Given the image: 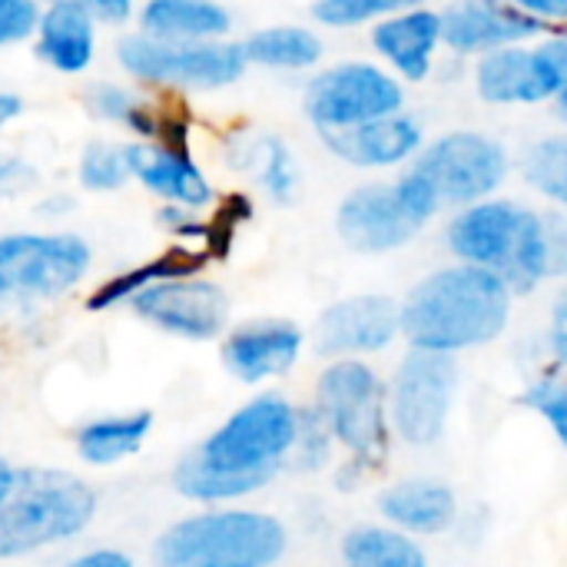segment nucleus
Instances as JSON below:
<instances>
[{"instance_id": "40", "label": "nucleus", "mask_w": 567, "mask_h": 567, "mask_svg": "<svg viewBox=\"0 0 567 567\" xmlns=\"http://www.w3.org/2000/svg\"><path fill=\"white\" fill-rule=\"evenodd\" d=\"M551 352L555 359L567 369V286L561 289L558 302H555V316H551V332H548Z\"/></svg>"}, {"instance_id": "9", "label": "nucleus", "mask_w": 567, "mask_h": 567, "mask_svg": "<svg viewBox=\"0 0 567 567\" xmlns=\"http://www.w3.org/2000/svg\"><path fill=\"white\" fill-rule=\"evenodd\" d=\"M120 66L156 86H183V90H219L243 76L246 53L243 43H173V40H153L146 33L126 37L116 50Z\"/></svg>"}, {"instance_id": "32", "label": "nucleus", "mask_w": 567, "mask_h": 567, "mask_svg": "<svg viewBox=\"0 0 567 567\" xmlns=\"http://www.w3.org/2000/svg\"><path fill=\"white\" fill-rule=\"evenodd\" d=\"M332 432L326 425V419L319 415V409H299V432H296V445L289 455V465L302 468V472H316L329 462L332 455Z\"/></svg>"}, {"instance_id": "29", "label": "nucleus", "mask_w": 567, "mask_h": 567, "mask_svg": "<svg viewBox=\"0 0 567 567\" xmlns=\"http://www.w3.org/2000/svg\"><path fill=\"white\" fill-rule=\"evenodd\" d=\"M525 183L545 199L567 209V143L565 136H545L522 153Z\"/></svg>"}, {"instance_id": "31", "label": "nucleus", "mask_w": 567, "mask_h": 567, "mask_svg": "<svg viewBox=\"0 0 567 567\" xmlns=\"http://www.w3.org/2000/svg\"><path fill=\"white\" fill-rule=\"evenodd\" d=\"M80 186L90 193H110L120 189L130 179V163H126V146L113 143H90L80 156L76 166Z\"/></svg>"}, {"instance_id": "23", "label": "nucleus", "mask_w": 567, "mask_h": 567, "mask_svg": "<svg viewBox=\"0 0 567 567\" xmlns=\"http://www.w3.org/2000/svg\"><path fill=\"white\" fill-rule=\"evenodd\" d=\"M143 33L173 43H206L229 33L233 17L216 0H146L140 13Z\"/></svg>"}, {"instance_id": "25", "label": "nucleus", "mask_w": 567, "mask_h": 567, "mask_svg": "<svg viewBox=\"0 0 567 567\" xmlns=\"http://www.w3.org/2000/svg\"><path fill=\"white\" fill-rule=\"evenodd\" d=\"M150 432H153V415L143 409L100 415L76 429V455L93 468H106L136 455L150 439Z\"/></svg>"}, {"instance_id": "42", "label": "nucleus", "mask_w": 567, "mask_h": 567, "mask_svg": "<svg viewBox=\"0 0 567 567\" xmlns=\"http://www.w3.org/2000/svg\"><path fill=\"white\" fill-rule=\"evenodd\" d=\"M551 43H555V53H558V63H561V86H558V93H555V110H558V116L567 123V37H551Z\"/></svg>"}, {"instance_id": "18", "label": "nucleus", "mask_w": 567, "mask_h": 567, "mask_svg": "<svg viewBox=\"0 0 567 567\" xmlns=\"http://www.w3.org/2000/svg\"><path fill=\"white\" fill-rule=\"evenodd\" d=\"M332 156H339L349 166L359 169H392L415 163V156L425 146V130L412 113H392L352 130L322 133Z\"/></svg>"}, {"instance_id": "39", "label": "nucleus", "mask_w": 567, "mask_h": 567, "mask_svg": "<svg viewBox=\"0 0 567 567\" xmlns=\"http://www.w3.org/2000/svg\"><path fill=\"white\" fill-rule=\"evenodd\" d=\"M518 10H525L532 20L542 27H565L567 23V0H512Z\"/></svg>"}, {"instance_id": "24", "label": "nucleus", "mask_w": 567, "mask_h": 567, "mask_svg": "<svg viewBox=\"0 0 567 567\" xmlns=\"http://www.w3.org/2000/svg\"><path fill=\"white\" fill-rule=\"evenodd\" d=\"M209 262V256L203 249H189V246H176L143 266H133V269H123L116 276H110L90 299H86V309L90 312H103V309H113V306H123V302H133L140 292H146L150 286L156 282H166V279H186V276H199L203 266Z\"/></svg>"}, {"instance_id": "27", "label": "nucleus", "mask_w": 567, "mask_h": 567, "mask_svg": "<svg viewBox=\"0 0 567 567\" xmlns=\"http://www.w3.org/2000/svg\"><path fill=\"white\" fill-rule=\"evenodd\" d=\"M346 567H429L425 551L402 532L382 525L352 528L342 542Z\"/></svg>"}, {"instance_id": "13", "label": "nucleus", "mask_w": 567, "mask_h": 567, "mask_svg": "<svg viewBox=\"0 0 567 567\" xmlns=\"http://www.w3.org/2000/svg\"><path fill=\"white\" fill-rule=\"evenodd\" d=\"M130 309L153 329L186 339V342H209L223 336L229 322V299L226 292L199 276L166 279L140 292Z\"/></svg>"}, {"instance_id": "8", "label": "nucleus", "mask_w": 567, "mask_h": 567, "mask_svg": "<svg viewBox=\"0 0 567 567\" xmlns=\"http://www.w3.org/2000/svg\"><path fill=\"white\" fill-rule=\"evenodd\" d=\"M302 110L319 133H339L402 113L405 86L392 70L379 63L349 60L309 80L302 93Z\"/></svg>"}, {"instance_id": "17", "label": "nucleus", "mask_w": 567, "mask_h": 567, "mask_svg": "<svg viewBox=\"0 0 567 567\" xmlns=\"http://www.w3.org/2000/svg\"><path fill=\"white\" fill-rule=\"evenodd\" d=\"M372 47L389 63V70L405 83H425L445 50L442 43V10L412 7L385 17L372 27Z\"/></svg>"}, {"instance_id": "7", "label": "nucleus", "mask_w": 567, "mask_h": 567, "mask_svg": "<svg viewBox=\"0 0 567 567\" xmlns=\"http://www.w3.org/2000/svg\"><path fill=\"white\" fill-rule=\"evenodd\" d=\"M90 269V246L73 233L0 236V316L70 292Z\"/></svg>"}, {"instance_id": "44", "label": "nucleus", "mask_w": 567, "mask_h": 567, "mask_svg": "<svg viewBox=\"0 0 567 567\" xmlns=\"http://www.w3.org/2000/svg\"><path fill=\"white\" fill-rule=\"evenodd\" d=\"M17 475H20V468H13V465L0 455V505L13 495V488H17Z\"/></svg>"}, {"instance_id": "30", "label": "nucleus", "mask_w": 567, "mask_h": 567, "mask_svg": "<svg viewBox=\"0 0 567 567\" xmlns=\"http://www.w3.org/2000/svg\"><path fill=\"white\" fill-rule=\"evenodd\" d=\"M412 7H425V0H316L312 17L322 27L349 30V27H362L372 20L395 17V13L412 10Z\"/></svg>"}, {"instance_id": "16", "label": "nucleus", "mask_w": 567, "mask_h": 567, "mask_svg": "<svg viewBox=\"0 0 567 567\" xmlns=\"http://www.w3.org/2000/svg\"><path fill=\"white\" fill-rule=\"evenodd\" d=\"M402 332V312L385 296H355L329 306L316 329V346L329 359L372 355L395 342Z\"/></svg>"}, {"instance_id": "26", "label": "nucleus", "mask_w": 567, "mask_h": 567, "mask_svg": "<svg viewBox=\"0 0 567 567\" xmlns=\"http://www.w3.org/2000/svg\"><path fill=\"white\" fill-rule=\"evenodd\" d=\"M243 53L249 63L272 66V70H309L322 60V40L309 27L282 23V27H266L256 30L246 43Z\"/></svg>"}, {"instance_id": "43", "label": "nucleus", "mask_w": 567, "mask_h": 567, "mask_svg": "<svg viewBox=\"0 0 567 567\" xmlns=\"http://www.w3.org/2000/svg\"><path fill=\"white\" fill-rule=\"evenodd\" d=\"M23 113V100L17 96V93H10V90H0V130L10 123V120H17Z\"/></svg>"}, {"instance_id": "21", "label": "nucleus", "mask_w": 567, "mask_h": 567, "mask_svg": "<svg viewBox=\"0 0 567 567\" xmlns=\"http://www.w3.org/2000/svg\"><path fill=\"white\" fill-rule=\"evenodd\" d=\"M37 53L60 73H83L93 63V17L70 3H50L37 20Z\"/></svg>"}, {"instance_id": "11", "label": "nucleus", "mask_w": 567, "mask_h": 567, "mask_svg": "<svg viewBox=\"0 0 567 567\" xmlns=\"http://www.w3.org/2000/svg\"><path fill=\"white\" fill-rule=\"evenodd\" d=\"M455 395V362L442 352H409L395 372L389 419L409 445H435L445 432Z\"/></svg>"}, {"instance_id": "4", "label": "nucleus", "mask_w": 567, "mask_h": 567, "mask_svg": "<svg viewBox=\"0 0 567 567\" xmlns=\"http://www.w3.org/2000/svg\"><path fill=\"white\" fill-rule=\"evenodd\" d=\"M289 548L279 518L219 505L169 525L156 548V567H276Z\"/></svg>"}, {"instance_id": "35", "label": "nucleus", "mask_w": 567, "mask_h": 567, "mask_svg": "<svg viewBox=\"0 0 567 567\" xmlns=\"http://www.w3.org/2000/svg\"><path fill=\"white\" fill-rule=\"evenodd\" d=\"M37 0H0V47L20 43L37 30Z\"/></svg>"}, {"instance_id": "19", "label": "nucleus", "mask_w": 567, "mask_h": 567, "mask_svg": "<svg viewBox=\"0 0 567 567\" xmlns=\"http://www.w3.org/2000/svg\"><path fill=\"white\" fill-rule=\"evenodd\" d=\"M299 352H302V329L286 319L246 322L233 329L223 342L226 369L246 385L289 372L299 362Z\"/></svg>"}, {"instance_id": "3", "label": "nucleus", "mask_w": 567, "mask_h": 567, "mask_svg": "<svg viewBox=\"0 0 567 567\" xmlns=\"http://www.w3.org/2000/svg\"><path fill=\"white\" fill-rule=\"evenodd\" d=\"M402 312V336L422 352H462L498 339L512 316V289L488 269L449 266L422 279Z\"/></svg>"}, {"instance_id": "10", "label": "nucleus", "mask_w": 567, "mask_h": 567, "mask_svg": "<svg viewBox=\"0 0 567 567\" xmlns=\"http://www.w3.org/2000/svg\"><path fill=\"white\" fill-rule=\"evenodd\" d=\"M412 166L435 183L442 206H472L492 199V193L508 179L512 156L502 140L482 130H452L425 143Z\"/></svg>"}, {"instance_id": "22", "label": "nucleus", "mask_w": 567, "mask_h": 567, "mask_svg": "<svg viewBox=\"0 0 567 567\" xmlns=\"http://www.w3.org/2000/svg\"><path fill=\"white\" fill-rule=\"evenodd\" d=\"M379 512L402 535H439L455 525L458 502L439 482H402L379 498Z\"/></svg>"}, {"instance_id": "41", "label": "nucleus", "mask_w": 567, "mask_h": 567, "mask_svg": "<svg viewBox=\"0 0 567 567\" xmlns=\"http://www.w3.org/2000/svg\"><path fill=\"white\" fill-rule=\"evenodd\" d=\"M63 567H133V561L116 548H93V551L76 555L73 561H66Z\"/></svg>"}, {"instance_id": "37", "label": "nucleus", "mask_w": 567, "mask_h": 567, "mask_svg": "<svg viewBox=\"0 0 567 567\" xmlns=\"http://www.w3.org/2000/svg\"><path fill=\"white\" fill-rule=\"evenodd\" d=\"M33 186H37V169L27 159H20V156L0 153V196L3 199L23 196Z\"/></svg>"}, {"instance_id": "36", "label": "nucleus", "mask_w": 567, "mask_h": 567, "mask_svg": "<svg viewBox=\"0 0 567 567\" xmlns=\"http://www.w3.org/2000/svg\"><path fill=\"white\" fill-rule=\"evenodd\" d=\"M159 223L173 233V236H179V239H186V243H203L206 246V236H209V219H203L199 216V209H186V206H163L159 209Z\"/></svg>"}, {"instance_id": "28", "label": "nucleus", "mask_w": 567, "mask_h": 567, "mask_svg": "<svg viewBox=\"0 0 567 567\" xmlns=\"http://www.w3.org/2000/svg\"><path fill=\"white\" fill-rule=\"evenodd\" d=\"M239 153H243V166L256 169V176H259L262 189L269 193V199L289 203L296 196V189H299L296 156L279 136H259L252 143H243Z\"/></svg>"}, {"instance_id": "2", "label": "nucleus", "mask_w": 567, "mask_h": 567, "mask_svg": "<svg viewBox=\"0 0 567 567\" xmlns=\"http://www.w3.org/2000/svg\"><path fill=\"white\" fill-rule=\"evenodd\" d=\"M445 243L465 266L495 272L512 292H532L561 262L567 266V229L558 216H542L512 199L462 206Z\"/></svg>"}, {"instance_id": "34", "label": "nucleus", "mask_w": 567, "mask_h": 567, "mask_svg": "<svg viewBox=\"0 0 567 567\" xmlns=\"http://www.w3.org/2000/svg\"><path fill=\"white\" fill-rule=\"evenodd\" d=\"M395 193H399V199L405 203V209L412 213V219L425 229L435 216H439V209H442V196H439V189H435V183L419 169V166H409L399 179H395Z\"/></svg>"}, {"instance_id": "5", "label": "nucleus", "mask_w": 567, "mask_h": 567, "mask_svg": "<svg viewBox=\"0 0 567 567\" xmlns=\"http://www.w3.org/2000/svg\"><path fill=\"white\" fill-rule=\"evenodd\" d=\"M96 515L93 488L50 468H20L13 495L0 505V561L37 555L90 528Z\"/></svg>"}, {"instance_id": "33", "label": "nucleus", "mask_w": 567, "mask_h": 567, "mask_svg": "<svg viewBox=\"0 0 567 567\" xmlns=\"http://www.w3.org/2000/svg\"><path fill=\"white\" fill-rule=\"evenodd\" d=\"M522 402L551 425V432L558 435V442L567 449V379H561V375L535 379L528 385V392L522 395Z\"/></svg>"}, {"instance_id": "6", "label": "nucleus", "mask_w": 567, "mask_h": 567, "mask_svg": "<svg viewBox=\"0 0 567 567\" xmlns=\"http://www.w3.org/2000/svg\"><path fill=\"white\" fill-rule=\"evenodd\" d=\"M319 415L352 455L349 475H365L389 452V402L379 372L359 359H336L319 375Z\"/></svg>"}, {"instance_id": "12", "label": "nucleus", "mask_w": 567, "mask_h": 567, "mask_svg": "<svg viewBox=\"0 0 567 567\" xmlns=\"http://www.w3.org/2000/svg\"><path fill=\"white\" fill-rule=\"evenodd\" d=\"M475 93L492 106H542L561 86V63L551 37L492 50L475 60Z\"/></svg>"}, {"instance_id": "38", "label": "nucleus", "mask_w": 567, "mask_h": 567, "mask_svg": "<svg viewBox=\"0 0 567 567\" xmlns=\"http://www.w3.org/2000/svg\"><path fill=\"white\" fill-rule=\"evenodd\" d=\"M50 3L80 7V10H86L93 20H103V23H123V20L133 13V0H50Z\"/></svg>"}, {"instance_id": "15", "label": "nucleus", "mask_w": 567, "mask_h": 567, "mask_svg": "<svg viewBox=\"0 0 567 567\" xmlns=\"http://www.w3.org/2000/svg\"><path fill=\"white\" fill-rule=\"evenodd\" d=\"M336 229L342 243L355 252H392L412 243L422 226L412 219L395 193V183H365L352 189L336 213Z\"/></svg>"}, {"instance_id": "45", "label": "nucleus", "mask_w": 567, "mask_h": 567, "mask_svg": "<svg viewBox=\"0 0 567 567\" xmlns=\"http://www.w3.org/2000/svg\"><path fill=\"white\" fill-rule=\"evenodd\" d=\"M565 143H567V136H565Z\"/></svg>"}, {"instance_id": "1", "label": "nucleus", "mask_w": 567, "mask_h": 567, "mask_svg": "<svg viewBox=\"0 0 567 567\" xmlns=\"http://www.w3.org/2000/svg\"><path fill=\"white\" fill-rule=\"evenodd\" d=\"M299 432V409L282 395H256L206 435L173 472L183 498L219 508L266 488L286 465Z\"/></svg>"}, {"instance_id": "20", "label": "nucleus", "mask_w": 567, "mask_h": 567, "mask_svg": "<svg viewBox=\"0 0 567 567\" xmlns=\"http://www.w3.org/2000/svg\"><path fill=\"white\" fill-rule=\"evenodd\" d=\"M126 163H130V176H136L150 193H156L169 206L203 209L213 203V186L186 150H169L159 143H133L126 146Z\"/></svg>"}, {"instance_id": "14", "label": "nucleus", "mask_w": 567, "mask_h": 567, "mask_svg": "<svg viewBox=\"0 0 567 567\" xmlns=\"http://www.w3.org/2000/svg\"><path fill=\"white\" fill-rule=\"evenodd\" d=\"M548 27L532 20L512 0H452L442 10V43L449 53L468 60L502 47L542 40Z\"/></svg>"}]
</instances>
